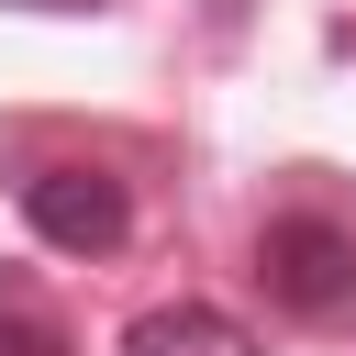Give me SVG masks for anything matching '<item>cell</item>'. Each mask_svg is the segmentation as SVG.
Returning <instances> with one entry per match:
<instances>
[{
	"label": "cell",
	"mask_w": 356,
	"mask_h": 356,
	"mask_svg": "<svg viewBox=\"0 0 356 356\" xmlns=\"http://www.w3.org/2000/svg\"><path fill=\"white\" fill-rule=\"evenodd\" d=\"M256 278H267L278 312L334 323V312L356 300V222H334V211H278V222L256 234Z\"/></svg>",
	"instance_id": "6da1fadb"
},
{
	"label": "cell",
	"mask_w": 356,
	"mask_h": 356,
	"mask_svg": "<svg viewBox=\"0 0 356 356\" xmlns=\"http://www.w3.org/2000/svg\"><path fill=\"white\" fill-rule=\"evenodd\" d=\"M22 222L56 256H111L134 234V200H122L111 167H44V178H22Z\"/></svg>",
	"instance_id": "7a4b0ae2"
},
{
	"label": "cell",
	"mask_w": 356,
	"mask_h": 356,
	"mask_svg": "<svg viewBox=\"0 0 356 356\" xmlns=\"http://www.w3.org/2000/svg\"><path fill=\"white\" fill-rule=\"evenodd\" d=\"M122 356H256V345H245L234 312H211V300H167V312H145V323L122 334Z\"/></svg>",
	"instance_id": "3957f363"
},
{
	"label": "cell",
	"mask_w": 356,
	"mask_h": 356,
	"mask_svg": "<svg viewBox=\"0 0 356 356\" xmlns=\"http://www.w3.org/2000/svg\"><path fill=\"white\" fill-rule=\"evenodd\" d=\"M0 356H67V323L33 289H0Z\"/></svg>",
	"instance_id": "277c9868"
},
{
	"label": "cell",
	"mask_w": 356,
	"mask_h": 356,
	"mask_svg": "<svg viewBox=\"0 0 356 356\" xmlns=\"http://www.w3.org/2000/svg\"><path fill=\"white\" fill-rule=\"evenodd\" d=\"M11 11H89V0H11Z\"/></svg>",
	"instance_id": "5b68a950"
}]
</instances>
